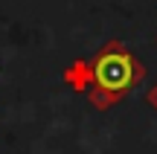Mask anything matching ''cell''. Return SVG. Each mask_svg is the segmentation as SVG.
Here are the masks:
<instances>
[{
  "instance_id": "obj_1",
  "label": "cell",
  "mask_w": 157,
  "mask_h": 154,
  "mask_svg": "<svg viewBox=\"0 0 157 154\" xmlns=\"http://www.w3.org/2000/svg\"><path fill=\"white\" fill-rule=\"evenodd\" d=\"M93 67V85L84 93L90 108L111 111L128 96L131 90L143 85L146 79V64L134 55L131 47H125L119 38H111L93 52L90 58Z\"/></svg>"
},
{
  "instance_id": "obj_2",
  "label": "cell",
  "mask_w": 157,
  "mask_h": 154,
  "mask_svg": "<svg viewBox=\"0 0 157 154\" xmlns=\"http://www.w3.org/2000/svg\"><path fill=\"white\" fill-rule=\"evenodd\" d=\"M61 79H64V85H67L70 90L87 93L90 85H93V67H90V61H84V58H76V61H70L67 67H64Z\"/></svg>"
},
{
  "instance_id": "obj_3",
  "label": "cell",
  "mask_w": 157,
  "mask_h": 154,
  "mask_svg": "<svg viewBox=\"0 0 157 154\" xmlns=\"http://www.w3.org/2000/svg\"><path fill=\"white\" fill-rule=\"evenodd\" d=\"M146 102H148V105H151V108L157 111V85H151V87H148V93H146Z\"/></svg>"
}]
</instances>
